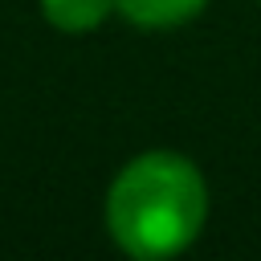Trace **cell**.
Instances as JSON below:
<instances>
[{"mask_svg": "<svg viewBox=\"0 0 261 261\" xmlns=\"http://www.w3.org/2000/svg\"><path fill=\"white\" fill-rule=\"evenodd\" d=\"M110 12H114V0H41V16L65 37L94 33Z\"/></svg>", "mask_w": 261, "mask_h": 261, "instance_id": "cell-3", "label": "cell"}, {"mask_svg": "<svg viewBox=\"0 0 261 261\" xmlns=\"http://www.w3.org/2000/svg\"><path fill=\"white\" fill-rule=\"evenodd\" d=\"M208 220V184L188 155L143 151L106 192V232L139 261L184 253Z\"/></svg>", "mask_w": 261, "mask_h": 261, "instance_id": "cell-1", "label": "cell"}, {"mask_svg": "<svg viewBox=\"0 0 261 261\" xmlns=\"http://www.w3.org/2000/svg\"><path fill=\"white\" fill-rule=\"evenodd\" d=\"M204 8H208V0H114V12H122L135 29H147V33L179 29V24L196 20Z\"/></svg>", "mask_w": 261, "mask_h": 261, "instance_id": "cell-2", "label": "cell"}]
</instances>
